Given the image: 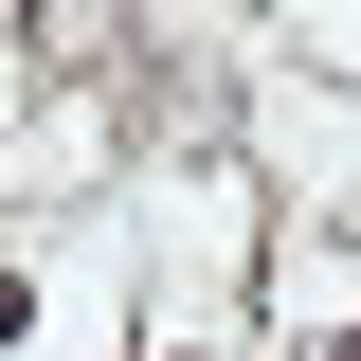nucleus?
I'll list each match as a JSON object with an SVG mask.
<instances>
[{"label":"nucleus","mask_w":361,"mask_h":361,"mask_svg":"<svg viewBox=\"0 0 361 361\" xmlns=\"http://www.w3.org/2000/svg\"><path fill=\"white\" fill-rule=\"evenodd\" d=\"M343 361H361V325H343Z\"/></svg>","instance_id":"obj_1"}]
</instances>
